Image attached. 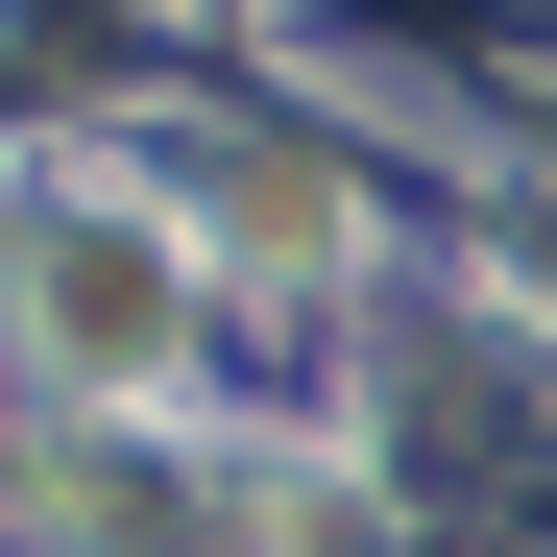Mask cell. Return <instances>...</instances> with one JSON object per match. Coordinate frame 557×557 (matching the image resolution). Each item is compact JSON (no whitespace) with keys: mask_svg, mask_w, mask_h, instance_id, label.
<instances>
[{"mask_svg":"<svg viewBox=\"0 0 557 557\" xmlns=\"http://www.w3.org/2000/svg\"><path fill=\"white\" fill-rule=\"evenodd\" d=\"M25 339H49V388L146 412L170 363H195V243H170V219H122V195H73V219L25 243Z\"/></svg>","mask_w":557,"mask_h":557,"instance_id":"1","label":"cell"}]
</instances>
